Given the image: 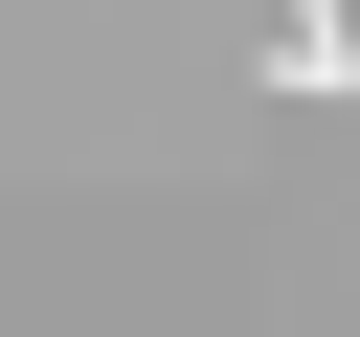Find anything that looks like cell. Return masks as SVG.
Listing matches in <instances>:
<instances>
[{
	"label": "cell",
	"mask_w": 360,
	"mask_h": 337,
	"mask_svg": "<svg viewBox=\"0 0 360 337\" xmlns=\"http://www.w3.org/2000/svg\"><path fill=\"white\" fill-rule=\"evenodd\" d=\"M270 90L338 112V90H360V0H270Z\"/></svg>",
	"instance_id": "6da1fadb"
}]
</instances>
